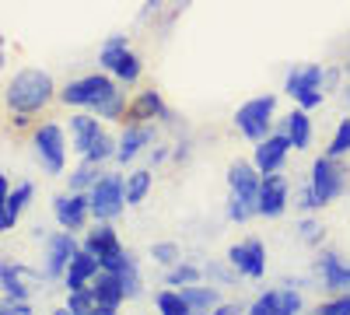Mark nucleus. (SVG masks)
<instances>
[{"label": "nucleus", "mask_w": 350, "mask_h": 315, "mask_svg": "<svg viewBox=\"0 0 350 315\" xmlns=\"http://www.w3.org/2000/svg\"><path fill=\"white\" fill-rule=\"evenodd\" d=\"M228 263L235 266L242 277L259 280V277H267V249H262L259 238H249V242H242V245H231Z\"/></svg>", "instance_id": "obj_10"}, {"label": "nucleus", "mask_w": 350, "mask_h": 315, "mask_svg": "<svg viewBox=\"0 0 350 315\" xmlns=\"http://www.w3.org/2000/svg\"><path fill=\"white\" fill-rule=\"evenodd\" d=\"M53 214H56V221H60V228L77 232V228H84L88 214H92V193L88 189H70L64 196H56L53 200Z\"/></svg>", "instance_id": "obj_8"}, {"label": "nucleus", "mask_w": 350, "mask_h": 315, "mask_svg": "<svg viewBox=\"0 0 350 315\" xmlns=\"http://www.w3.org/2000/svg\"><path fill=\"white\" fill-rule=\"evenodd\" d=\"M98 273H102V260H98L92 249L81 245V249L74 252L67 273H64V284H67V291H81V288H88V284H92Z\"/></svg>", "instance_id": "obj_14"}, {"label": "nucleus", "mask_w": 350, "mask_h": 315, "mask_svg": "<svg viewBox=\"0 0 350 315\" xmlns=\"http://www.w3.org/2000/svg\"><path fill=\"white\" fill-rule=\"evenodd\" d=\"M298 228H301V238H305V242H319V235H323V228H319L312 217H305Z\"/></svg>", "instance_id": "obj_41"}, {"label": "nucleus", "mask_w": 350, "mask_h": 315, "mask_svg": "<svg viewBox=\"0 0 350 315\" xmlns=\"http://www.w3.org/2000/svg\"><path fill=\"white\" fill-rule=\"evenodd\" d=\"M151 256H154V263H161V266H172V263H179V245L175 242H158L154 249H151Z\"/></svg>", "instance_id": "obj_36"}, {"label": "nucleus", "mask_w": 350, "mask_h": 315, "mask_svg": "<svg viewBox=\"0 0 350 315\" xmlns=\"http://www.w3.org/2000/svg\"><path fill=\"white\" fill-rule=\"evenodd\" d=\"M0 288H4V298H28L25 284H21V270L11 263L0 266Z\"/></svg>", "instance_id": "obj_28"}, {"label": "nucleus", "mask_w": 350, "mask_h": 315, "mask_svg": "<svg viewBox=\"0 0 350 315\" xmlns=\"http://www.w3.org/2000/svg\"><path fill=\"white\" fill-rule=\"evenodd\" d=\"M154 308H158L161 315H189V312H193L179 288H175V291H172V288H168V291H158V295H154Z\"/></svg>", "instance_id": "obj_25"}, {"label": "nucleus", "mask_w": 350, "mask_h": 315, "mask_svg": "<svg viewBox=\"0 0 350 315\" xmlns=\"http://www.w3.org/2000/svg\"><path fill=\"white\" fill-rule=\"evenodd\" d=\"M207 273H211L214 280H221V284H231V280H235V273H239V270H235V266H231V270H224L221 263H211V266H207Z\"/></svg>", "instance_id": "obj_40"}, {"label": "nucleus", "mask_w": 350, "mask_h": 315, "mask_svg": "<svg viewBox=\"0 0 350 315\" xmlns=\"http://www.w3.org/2000/svg\"><path fill=\"white\" fill-rule=\"evenodd\" d=\"M84 158H88V161H95V165H102L105 158H116V148H112V140H109V137L102 133V137L95 140V144L88 148V154H84Z\"/></svg>", "instance_id": "obj_35"}, {"label": "nucleus", "mask_w": 350, "mask_h": 315, "mask_svg": "<svg viewBox=\"0 0 350 315\" xmlns=\"http://www.w3.org/2000/svg\"><path fill=\"white\" fill-rule=\"evenodd\" d=\"M112 92H116V81H112L109 74H88V77H81V81H70L67 88L60 92V98H64L67 105H88V109L95 112Z\"/></svg>", "instance_id": "obj_5"}, {"label": "nucleus", "mask_w": 350, "mask_h": 315, "mask_svg": "<svg viewBox=\"0 0 350 315\" xmlns=\"http://www.w3.org/2000/svg\"><path fill=\"white\" fill-rule=\"evenodd\" d=\"M4 315H32V305L25 298H4Z\"/></svg>", "instance_id": "obj_39"}, {"label": "nucleus", "mask_w": 350, "mask_h": 315, "mask_svg": "<svg viewBox=\"0 0 350 315\" xmlns=\"http://www.w3.org/2000/svg\"><path fill=\"white\" fill-rule=\"evenodd\" d=\"M183 291V298L189 301V308L193 312H207V308H217L221 301H217V291L214 288H203V284H186V288H179Z\"/></svg>", "instance_id": "obj_24"}, {"label": "nucleus", "mask_w": 350, "mask_h": 315, "mask_svg": "<svg viewBox=\"0 0 350 315\" xmlns=\"http://www.w3.org/2000/svg\"><path fill=\"white\" fill-rule=\"evenodd\" d=\"M284 92L295 98L301 109L323 105V67H298L284 81Z\"/></svg>", "instance_id": "obj_6"}, {"label": "nucleus", "mask_w": 350, "mask_h": 315, "mask_svg": "<svg viewBox=\"0 0 350 315\" xmlns=\"http://www.w3.org/2000/svg\"><path fill=\"white\" fill-rule=\"evenodd\" d=\"M319 280H323V288L333 291V295L350 291V266H343L340 252H323L319 256Z\"/></svg>", "instance_id": "obj_17"}, {"label": "nucleus", "mask_w": 350, "mask_h": 315, "mask_svg": "<svg viewBox=\"0 0 350 315\" xmlns=\"http://www.w3.org/2000/svg\"><path fill=\"white\" fill-rule=\"evenodd\" d=\"M252 315H295L301 312V295L295 288H277V291H262L252 308Z\"/></svg>", "instance_id": "obj_13"}, {"label": "nucleus", "mask_w": 350, "mask_h": 315, "mask_svg": "<svg viewBox=\"0 0 350 315\" xmlns=\"http://www.w3.org/2000/svg\"><path fill=\"white\" fill-rule=\"evenodd\" d=\"M67 312H74V315H88V312H95V291H92V288L67 291Z\"/></svg>", "instance_id": "obj_30"}, {"label": "nucleus", "mask_w": 350, "mask_h": 315, "mask_svg": "<svg viewBox=\"0 0 350 315\" xmlns=\"http://www.w3.org/2000/svg\"><path fill=\"white\" fill-rule=\"evenodd\" d=\"M8 109L18 112V116H28V112H39L49 98H53V77L46 70H36V67H28V70H18L11 81H8Z\"/></svg>", "instance_id": "obj_1"}, {"label": "nucleus", "mask_w": 350, "mask_h": 315, "mask_svg": "<svg viewBox=\"0 0 350 315\" xmlns=\"http://www.w3.org/2000/svg\"><path fill=\"white\" fill-rule=\"evenodd\" d=\"M11 193V182H8V176H0V200H4Z\"/></svg>", "instance_id": "obj_43"}, {"label": "nucleus", "mask_w": 350, "mask_h": 315, "mask_svg": "<svg viewBox=\"0 0 350 315\" xmlns=\"http://www.w3.org/2000/svg\"><path fill=\"white\" fill-rule=\"evenodd\" d=\"M32 144H36V154H39L42 168L49 172V176H60V172H64V161H67V140H64V130L56 126V123H46V126L36 130Z\"/></svg>", "instance_id": "obj_7"}, {"label": "nucleus", "mask_w": 350, "mask_h": 315, "mask_svg": "<svg viewBox=\"0 0 350 315\" xmlns=\"http://www.w3.org/2000/svg\"><path fill=\"white\" fill-rule=\"evenodd\" d=\"M126 266H133V256H130L123 245H116L112 252L102 256V270H109V273H123Z\"/></svg>", "instance_id": "obj_32"}, {"label": "nucleus", "mask_w": 350, "mask_h": 315, "mask_svg": "<svg viewBox=\"0 0 350 315\" xmlns=\"http://www.w3.org/2000/svg\"><path fill=\"white\" fill-rule=\"evenodd\" d=\"M319 312H323V315H350V291L336 295L333 301H323V305H319Z\"/></svg>", "instance_id": "obj_37"}, {"label": "nucleus", "mask_w": 350, "mask_h": 315, "mask_svg": "<svg viewBox=\"0 0 350 315\" xmlns=\"http://www.w3.org/2000/svg\"><path fill=\"white\" fill-rule=\"evenodd\" d=\"M126 116H130L133 123H148V120H165L168 109H165V102L158 98V92H144L137 102H130Z\"/></svg>", "instance_id": "obj_20"}, {"label": "nucleus", "mask_w": 350, "mask_h": 315, "mask_svg": "<svg viewBox=\"0 0 350 315\" xmlns=\"http://www.w3.org/2000/svg\"><path fill=\"white\" fill-rule=\"evenodd\" d=\"M74 252H77V242H74V232H64V235H53L49 238V252H46V277L56 280V277H64L70 260H74Z\"/></svg>", "instance_id": "obj_16"}, {"label": "nucleus", "mask_w": 350, "mask_h": 315, "mask_svg": "<svg viewBox=\"0 0 350 315\" xmlns=\"http://www.w3.org/2000/svg\"><path fill=\"white\" fill-rule=\"evenodd\" d=\"M98 179H102V176H98V165L84 158V161L70 172V189H92Z\"/></svg>", "instance_id": "obj_29"}, {"label": "nucleus", "mask_w": 350, "mask_h": 315, "mask_svg": "<svg viewBox=\"0 0 350 315\" xmlns=\"http://www.w3.org/2000/svg\"><path fill=\"white\" fill-rule=\"evenodd\" d=\"M126 49H130V46H126V36H112V39L102 46V53H98V64L112 74V70H116V64L123 60V53H126Z\"/></svg>", "instance_id": "obj_27"}, {"label": "nucleus", "mask_w": 350, "mask_h": 315, "mask_svg": "<svg viewBox=\"0 0 350 315\" xmlns=\"http://www.w3.org/2000/svg\"><path fill=\"white\" fill-rule=\"evenodd\" d=\"M148 189H151V172H148V168H137V172H130V176H126V204H130V207L144 204V196H148Z\"/></svg>", "instance_id": "obj_26"}, {"label": "nucleus", "mask_w": 350, "mask_h": 315, "mask_svg": "<svg viewBox=\"0 0 350 315\" xmlns=\"http://www.w3.org/2000/svg\"><path fill=\"white\" fill-rule=\"evenodd\" d=\"M347 151H350V120H343V123L336 126V133H333V140H329L326 154H329V158H340V154H347Z\"/></svg>", "instance_id": "obj_33"}, {"label": "nucleus", "mask_w": 350, "mask_h": 315, "mask_svg": "<svg viewBox=\"0 0 350 315\" xmlns=\"http://www.w3.org/2000/svg\"><path fill=\"white\" fill-rule=\"evenodd\" d=\"M196 280H200V270L189 266V263H179L165 277V284H172V288H186V284H196Z\"/></svg>", "instance_id": "obj_34"}, {"label": "nucleus", "mask_w": 350, "mask_h": 315, "mask_svg": "<svg viewBox=\"0 0 350 315\" xmlns=\"http://www.w3.org/2000/svg\"><path fill=\"white\" fill-rule=\"evenodd\" d=\"M287 137H291V144H295L298 151L301 148H308V140H312V123H308V109H295V112H291V116L284 120V126H280Z\"/></svg>", "instance_id": "obj_22"}, {"label": "nucleus", "mask_w": 350, "mask_h": 315, "mask_svg": "<svg viewBox=\"0 0 350 315\" xmlns=\"http://www.w3.org/2000/svg\"><path fill=\"white\" fill-rule=\"evenodd\" d=\"M347 98H350V92H347Z\"/></svg>", "instance_id": "obj_45"}, {"label": "nucleus", "mask_w": 350, "mask_h": 315, "mask_svg": "<svg viewBox=\"0 0 350 315\" xmlns=\"http://www.w3.org/2000/svg\"><path fill=\"white\" fill-rule=\"evenodd\" d=\"M88 193H92V217L95 221H112L126 207V179H120V176H102Z\"/></svg>", "instance_id": "obj_4"}, {"label": "nucleus", "mask_w": 350, "mask_h": 315, "mask_svg": "<svg viewBox=\"0 0 350 315\" xmlns=\"http://www.w3.org/2000/svg\"><path fill=\"white\" fill-rule=\"evenodd\" d=\"M32 182H21L14 193H8L4 200H0V232H14V224H18V217H21V210L28 207V200H32Z\"/></svg>", "instance_id": "obj_18"}, {"label": "nucleus", "mask_w": 350, "mask_h": 315, "mask_svg": "<svg viewBox=\"0 0 350 315\" xmlns=\"http://www.w3.org/2000/svg\"><path fill=\"white\" fill-rule=\"evenodd\" d=\"M158 4H161V0H148V8H144V11H154Z\"/></svg>", "instance_id": "obj_44"}, {"label": "nucleus", "mask_w": 350, "mask_h": 315, "mask_svg": "<svg viewBox=\"0 0 350 315\" xmlns=\"http://www.w3.org/2000/svg\"><path fill=\"white\" fill-rule=\"evenodd\" d=\"M262 172L256 165H231L228 168V186H231V196H228V217L231 221H249L252 214H259V186H262Z\"/></svg>", "instance_id": "obj_2"}, {"label": "nucleus", "mask_w": 350, "mask_h": 315, "mask_svg": "<svg viewBox=\"0 0 350 315\" xmlns=\"http://www.w3.org/2000/svg\"><path fill=\"white\" fill-rule=\"evenodd\" d=\"M308 186H312V189L319 193V200H323V204H329V200H336V196L343 193V168L336 165V158H329V154L315 158Z\"/></svg>", "instance_id": "obj_9"}, {"label": "nucleus", "mask_w": 350, "mask_h": 315, "mask_svg": "<svg viewBox=\"0 0 350 315\" xmlns=\"http://www.w3.org/2000/svg\"><path fill=\"white\" fill-rule=\"evenodd\" d=\"M112 77H116V81H123V84H133V81L140 77V60H137V56H133L130 49L123 53V60H120V64H116V70H112Z\"/></svg>", "instance_id": "obj_31"}, {"label": "nucleus", "mask_w": 350, "mask_h": 315, "mask_svg": "<svg viewBox=\"0 0 350 315\" xmlns=\"http://www.w3.org/2000/svg\"><path fill=\"white\" fill-rule=\"evenodd\" d=\"M116 245H120V238H116V232L109 228V221H98V228H92V232H88V238H84V249H92L98 260L105 252H112Z\"/></svg>", "instance_id": "obj_23"}, {"label": "nucleus", "mask_w": 350, "mask_h": 315, "mask_svg": "<svg viewBox=\"0 0 350 315\" xmlns=\"http://www.w3.org/2000/svg\"><path fill=\"white\" fill-rule=\"evenodd\" d=\"M235 312H239L235 305H217V308H214V315H235Z\"/></svg>", "instance_id": "obj_42"}, {"label": "nucleus", "mask_w": 350, "mask_h": 315, "mask_svg": "<svg viewBox=\"0 0 350 315\" xmlns=\"http://www.w3.org/2000/svg\"><path fill=\"white\" fill-rule=\"evenodd\" d=\"M92 291H95V312H98V315H116V312H120V305L126 301L123 277H120V273H109V270H102V273L95 277Z\"/></svg>", "instance_id": "obj_11"}, {"label": "nucleus", "mask_w": 350, "mask_h": 315, "mask_svg": "<svg viewBox=\"0 0 350 315\" xmlns=\"http://www.w3.org/2000/svg\"><path fill=\"white\" fill-rule=\"evenodd\" d=\"M298 207H301V210H319V207H326V204L319 200V193H315L312 186H305L301 196H298Z\"/></svg>", "instance_id": "obj_38"}, {"label": "nucleus", "mask_w": 350, "mask_h": 315, "mask_svg": "<svg viewBox=\"0 0 350 315\" xmlns=\"http://www.w3.org/2000/svg\"><path fill=\"white\" fill-rule=\"evenodd\" d=\"M151 144V130L144 126V123H133V126H126L123 130V137H120V144H116V161H133L144 148Z\"/></svg>", "instance_id": "obj_19"}, {"label": "nucleus", "mask_w": 350, "mask_h": 315, "mask_svg": "<svg viewBox=\"0 0 350 315\" xmlns=\"http://www.w3.org/2000/svg\"><path fill=\"white\" fill-rule=\"evenodd\" d=\"M295 148L291 144V137L280 130V133H270L267 140H259L256 144V154H252V165L262 172V176H270V172H280V165H284V158H287V151Z\"/></svg>", "instance_id": "obj_12"}, {"label": "nucleus", "mask_w": 350, "mask_h": 315, "mask_svg": "<svg viewBox=\"0 0 350 315\" xmlns=\"http://www.w3.org/2000/svg\"><path fill=\"white\" fill-rule=\"evenodd\" d=\"M284 210H287V179L280 172H270V176H262V186H259V214L280 217Z\"/></svg>", "instance_id": "obj_15"}, {"label": "nucleus", "mask_w": 350, "mask_h": 315, "mask_svg": "<svg viewBox=\"0 0 350 315\" xmlns=\"http://www.w3.org/2000/svg\"><path fill=\"white\" fill-rule=\"evenodd\" d=\"M273 109H277V98L273 95H259V98H249L245 105H239L235 112V126L259 144V140L270 137V123H273Z\"/></svg>", "instance_id": "obj_3"}, {"label": "nucleus", "mask_w": 350, "mask_h": 315, "mask_svg": "<svg viewBox=\"0 0 350 315\" xmlns=\"http://www.w3.org/2000/svg\"><path fill=\"white\" fill-rule=\"evenodd\" d=\"M70 137H74V151L84 158L88 148H92L95 140L102 137V126H98L95 116H74V120H70Z\"/></svg>", "instance_id": "obj_21"}]
</instances>
